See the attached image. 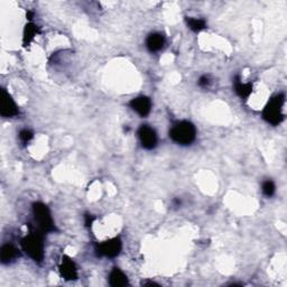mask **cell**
Segmentation results:
<instances>
[{
	"mask_svg": "<svg viewBox=\"0 0 287 287\" xmlns=\"http://www.w3.org/2000/svg\"><path fill=\"white\" fill-rule=\"evenodd\" d=\"M40 32L38 30V27L33 24V23H28L25 26V29H24V37H23V44L24 46H27L30 44V42L34 40V37L36 36V34Z\"/></svg>",
	"mask_w": 287,
	"mask_h": 287,
	"instance_id": "cell-14",
	"label": "cell"
},
{
	"mask_svg": "<svg viewBox=\"0 0 287 287\" xmlns=\"http://www.w3.org/2000/svg\"><path fill=\"white\" fill-rule=\"evenodd\" d=\"M235 91L240 98H248L253 92V84L251 83H242L239 76L235 77L234 81Z\"/></svg>",
	"mask_w": 287,
	"mask_h": 287,
	"instance_id": "cell-12",
	"label": "cell"
},
{
	"mask_svg": "<svg viewBox=\"0 0 287 287\" xmlns=\"http://www.w3.org/2000/svg\"><path fill=\"white\" fill-rule=\"evenodd\" d=\"M84 219H85V226L87 227H91L93 221H95V218H93V215H85Z\"/></svg>",
	"mask_w": 287,
	"mask_h": 287,
	"instance_id": "cell-19",
	"label": "cell"
},
{
	"mask_svg": "<svg viewBox=\"0 0 287 287\" xmlns=\"http://www.w3.org/2000/svg\"><path fill=\"white\" fill-rule=\"evenodd\" d=\"M262 190H263V194H265L267 197H270V196L274 195L275 190H276V188H275V184H274L273 181L267 180V181H265L263 183Z\"/></svg>",
	"mask_w": 287,
	"mask_h": 287,
	"instance_id": "cell-16",
	"label": "cell"
},
{
	"mask_svg": "<svg viewBox=\"0 0 287 287\" xmlns=\"http://www.w3.org/2000/svg\"><path fill=\"white\" fill-rule=\"evenodd\" d=\"M19 250L15 247L13 243H5L1 247V250H0V257H1V263H9L14 262L15 259L19 257Z\"/></svg>",
	"mask_w": 287,
	"mask_h": 287,
	"instance_id": "cell-11",
	"label": "cell"
},
{
	"mask_svg": "<svg viewBox=\"0 0 287 287\" xmlns=\"http://www.w3.org/2000/svg\"><path fill=\"white\" fill-rule=\"evenodd\" d=\"M181 203H182V201L180 199H174L173 200V205H174V207H180Z\"/></svg>",
	"mask_w": 287,
	"mask_h": 287,
	"instance_id": "cell-21",
	"label": "cell"
},
{
	"mask_svg": "<svg viewBox=\"0 0 287 287\" xmlns=\"http://www.w3.org/2000/svg\"><path fill=\"white\" fill-rule=\"evenodd\" d=\"M33 131L29 129H23L19 131V139H21L23 143H28L30 139L33 138Z\"/></svg>",
	"mask_w": 287,
	"mask_h": 287,
	"instance_id": "cell-17",
	"label": "cell"
},
{
	"mask_svg": "<svg viewBox=\"0 0 287 287\" xmlns=\"http://www.w3.org/2000/svg\"><path fill=\"white\" fill-rule=\"evenodd\" d=\"M186 25L192 32L194 33H200L201 30H203L205 27H207V23L203 19L200 18H193V17H186L185 18Z\"/></svg>",
	"mask_w": 287,
	"mask_h": 287,
	"instance_id": "cell-15",
	"label": "cell"
},
{
	"mask_svg": "<svg viewBox=\"0 0 287 287\" xmlns=\"http://www.w3.org/2000/svg\"><path fill=\"white\" fill-rule=\"evenodd\" d=\"M142 285H143V286H158L157 283L150 282V281H145V282H143V283H142Z\"/></svg>",
	"mask_w": 287,
	"mask_h": 287,
	"instance_id": "cell-20",
	"label": "cell"
},
{
	"mask_svg": "<svg viewBox=\"0 0 287 287\" xmlns=\"http://www.w3.org/2000/svg\"><path fill=\"white\" fill-rule=\"evenodd\" d=\"M33 215L35 221L37 222L38 228H40L43 232H53L56 230V227L55 224H54V221L51 215V211H49V209L46 207L44 203H34Z\"/></svg>",
	"mask_w": 287,
	"mask_h": 287,
	"instance_id": "cell-4",
	"label": "cell"
},
{
	"mask_svg": "<svg viewBox=\"0 0 287 287\" xmlns=\"http://www.w3.org/2000/svg\"><path fill=\"white\" fill-rule=\"evenodd\" d=\"M139 141L145 149H153L157 145V135L152 127L143 125L138 129Z\"/></svg>",
	"mask_w": 287,
	"mask_h": 287,
	"instance_id": "cell-7",
	"label": "cell"
},
{
	"mask_svg": "<svg viewBox=\"0 0 287 287\" xmlns=\"http://www.w3.org/2000/svg\"><path fill=\"white\" fill-rule=\"evenodd\" d=\"M22 248L26 255H28L33 261L41 263L44 258V242L43 236L37 231H32L22 239Z\"/></svg>",
	"mask_w": 287,
	"mask_h": 287,
	"instance_id": "cell-2",
	"label": "cell"
},
{
	"mask_svg": "<svg viewBox=\"0 0 287 287\" xmlns=\"http://www.w3.org/2000/svg\"><path fill=\"white\" fill-rule=\"evenodd\" d=\"M129 106L131 109L137 112V114L141 116V117H147L150 114V110H152V101L148 96H137V98H134L129 102Z\"/></svg>",
	"mask_w": 287,
	"mask_h": 287,
	"instance_id": "cell-8",
	"label": "cell"
},
{
	"mask_svg": "<svg viewBox=\"0 0 287 287\" xmlns=\"http://www.w3.org/2000/svg\"><path fill=\"white\" fill-rule=\"evenodd\" d=\"M197 83H199V87L202 88V89H208L210 87L211 83H212V80L210 75H202L197 81Z\"/></svg>",
	"mask_w": 287,
	"mask_h": 287,
	"instance_id": "cell-18",
	"label": "cell"
},
{
	"mask_svg": "<svg viewBox=\"0 0 287 287\" xmlns=\"http://www.w3.org/2000/svg\"><path fill=\"white\" fill-rule=\"evenodd\" d=\"M169 137L178 145H191L195 141L196 129L190 121H178L169 130Z\"/></svg>",
	"mask_w": 287,
	"mask_h": 287,
	"instance_id": "cell-1",
	"label": "cell"
},
{
	"mask_svg": "<svg viewBox=\"0 0 287 287\" xmlns=\"http://www.w3.org/2000/svg\"><path fill=\"white\" fill-rule=\"evenodd\" d=\"M165 45V37L160 33H153L148 35L146 40V46L149 52L156 53L160 52Z\"/></svg>",
	"mask_w": 287,
	"mask_h": 287,
	"instance_id": "cell-10",
	"label": "cell"
},
{
	"mask_svg": "<svg viewBox=\"0 0 287 287\" xmlns=\"http://www.w3.org/2000/svg\"><path fill=\"white\" fill-rule=\"evenodd\" d=\"M60 274L67 281H74L77 278V269L74 262L68 256H64L62 258V262L60 263Z\"/></svg>",
	"mask_w": 287,
	"mask_h": 287,
	"instance_id": "cell-9",
	"label": "cell"
},
{
	"mask_svg": "<svg viewBox=\"0 0 287 287\" xmlns=\"http://www.w3.org/2000/svg\"><path fill=\"white\" fill-rule=\"evenodd\" d=\"M0 114L5 118H14L19 115V109L16 102L5 89L1 90V99H0Z\"/></svg>",
	"mask_w": 287,
	"mask_h": 287,
	"instance_id": "cell-6",
	"label": "cell"
},
{
	"mask_svg": "<svg viewBox=\"0 0 287 287\" xmlns=\"http://www.w3.org/2000/svg\"><path fill=\"white\" fill-rule=\"evenodd\" d=\"M285 103V96L279 93L274 96L268 103L266 104L265 109L263 111V118L267 122L273 126H278L284 120V114H283V107Z\"/></svg>",
	"mask_w": 287,
	"mask_h": 287,
	"instance_id": "cell-3",
	"label": "cell"
},
{
	"mask_svg": "<svg viewBox=\"0 0 287 287\" xmlns=\"http://www.w3.org/2000/svg\"><path fill=\"white\" fill-rule=\"evenodd\" d=\"M122 249V242L119 237L107 240L102 243H100L96 247V255L100 257H108V258H115L119 256Z\"/></svg>",
	"mask_w": 287,
	"mask_h": 287,
	"instance_id": "cell-5",
	"label": "cell"
},
{
	"mask_svg": "<svg viewBox=\"0 0 287 287\" xmlns=\"http://www.w3.org/2000/svg\"><path fill=\"white\" fill-rule=\"evenodd\" d=\"M109 283L112 287H122L128 285V278L119 268H114L110 273Z\"/></svg>",
	"mask_w": 287,
	"mask_h": 287,
	"instance_id": "cell-13",
	"label": "cell"
}]
</instances>
